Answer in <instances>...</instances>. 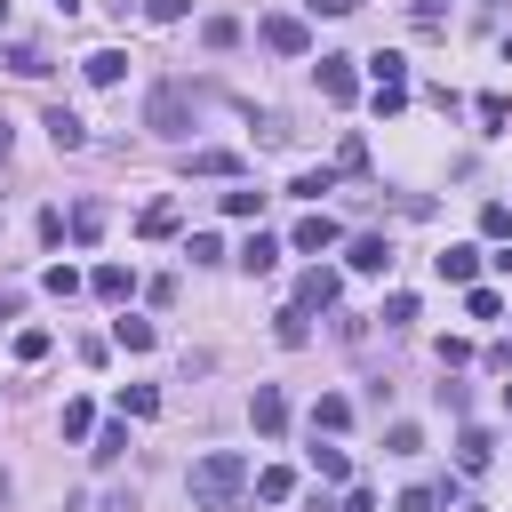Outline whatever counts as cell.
I'll use <instances>...</instances> for the list:
<instances>
[{
	"label": "cell",
	"mask_w": 512,
	"mask_h": 512,
	"mask_svg": "<svg viewBox=\"0 0 512 512\" xmlns=\"http://www.w3.org/2000/svg\"><path fill=\"white\" fill-rule=\"evenodd\" d=\"M184 488H192V512H240V496H248V456H240V448H208V456L184 472Z\"/></svg>",
	"instance_id": "obj_1"
},
{
	"label": "cell",
	"mask_w": 512,
	"mask_h": 512,
	"mask_svg": "<svg viewBox=\"0 0 512 512\" xmlns=\"http://www.w3.org/2000/svg\"><path fill=\"white\" fill-rule=\"evenodd\" d=\"M144 128H152V136H184V128H192V88H184V80H160L152 104H144Z\"/></svg>",
	"instance_id": "obj_2"
},
{
	"label": "cell",
	"mask_w": 512,
	"mask_h": 512,
	"mask_svg": "<svg viewBox=\"0 0 512 512\" xmlns=\"http://www.w3.org/2000/svg\"><path fill=\"white\" fill-rule=\"evenodd\" d=\"M256 32H264V48H272V56H304V48H312V32H304V16H264Z\"/></svg>",
	"instance_id": "obj_3"
},
{
	"label": "cell",
	"mask_w": 512,
	"mask_h": 512,
	"mask_svg": "<svg viewBox=\"0 0 512 512\" xmlns=\"http://www.w3.org/2000/svg\"><path fill=\"white\" fill-rule=\"evenodd\" d=\"M248 424H256L264 440H280V432H288V400H280V384H256V400H248Z\"/></svg>",
	"instance_id": "obj_4"
},
{
	"label": "cell",
	"mask_w": 512,
	"mask_h": 512,
	"mask_svg": "<svg viewBox=\"0 0 512 512\" xmlns=\"http://www.w3.org/2000/svg\"><path fill=\"white\" fill-rule=\"evenodd\" d=\"M320 96H328V104H352V96H360L352 56H320Z\"/></svg>",
	"instance_id": "obj_5"
},
{
	"label": "cell",
	"mask_w": 512,
	"mask_h": 512,
	"mask_svg": "<svg viewBox=\"0 0 512 512\" xmlns=\"http://www.w3.org/2000/svg\"><path fill=\"white\" fill-rule=\"evenodd\" d=\"M336 296H344V280H336V272H320V264L296 280V312H328Z\"/></svg>",
	"instance_id": "obj_6"
},
{
	"label": "cell",
	"mask_w": 512,
	"mask_h": 512,
	"mask_svg": "<svg viewBox=\"0 0 512 512\" xmlns=\"http://www.w3.org/2000/svg\"><path fill=\"white\" fill-rule=\"evenodd\" d=\"M456 464H464V472H488V464H496V432L464 424V432H456Z\"/></svg>",
	"instance_id": "obj_7"
},
{
	"label": "cell",
	"mask_w": 512,
	"mask_h": 512,
	"mask_svg": "<svg viewBox=\"0 0 512 512\" xmlns=\"http://www.w3.org/2000/svg\"><path fill=\"white\" fill-rule=\"evenodd\" d=\"M232 264H240V272H256V280H264V272H272V264H280V240H272V232H248V240H240V256H232Z\"/></svg>",
	"instance_id": "obj_8"
},
{
	"label": "cell",
	"mask_w": 512,
	"mask_h": 512,
	"mask_svg": "<svg viewBox=\"0 0 512 512\" xmlns=\"http://www.w3.org/2000/svg\"><path fill=\"white\" fill-rule=\"evenodd\" d=\"M432 264H440V280H456V288H472V280H480V248H464V240H456V248H440Z\"/></svg>",
	"instance_id": "obj_9"
},
{
	"label": "cell",
	"mask_w": 512,
	"mask_h": 512,
	"mask_svg": "<svg viewBox=\"0 0 512 512\" xmlns=\"http://www.w3.org/2000/svg\"><path fill=\"white\" fill-rule=\"evenodd\" d=\"M48 136H56V152H80V144H88V120L64 112V104H48Z\"/></svg>",
	"instance_id": "obj_10"
},
{
	"label": "cell",
	"mask_w": 512,
	"mask_h": 512,
	"mask_svg": "<svg viewBox=\"0 0 512 512\" xmlns=\"http://www.w3.org/2000/svg\"><path fill=\"white\" fill-rule=\"evenodd\" d=\"M88 288H96L104 304H128V296H136V272H128V264H96V280H88Z\"/></svg>",
	"instance_id": "obj_11"
},
{
	"label": "cell",
	"mask_w": 512,
	"mask_h": 512,
	"mask_svg": "<svg viewBox=\"0 0 512 512\" xmlns=\"http://www.w3.org/2000/svg\"><path fill=\"white\" fill-rule=\"evenodd\" d=\"M80 72H88V88H120V72H128V56H120V48H96V56L80 64Z\"/></svg>",
	"instance_id": "obj_12"
},
{
	"label": "cell",
	"mask_w": 512,
	"mask_h": 512,
	"mask_svg": "<svg viewBox=\"0 0 512 512\" xmlns=\"http://www.w3.org/2000/svg\"><path fill=\"white\" fill-rule=\"evenodd\" d=\"M64 232H72L80 248H88V240H104V200H80V208L64 216Z\"/></svg>",
	"instance_id": "obj_13"
},
{
	"label": "cell",
	"mask_w": 512,
	"mask_h": 512,
	"mask_svg": "<svg viewBox=\"0 0 512 512\" xmlns=\"http://www.w3.org/2000/svg\"><path fill=\"white\" fill-rule=\"evenodd\" d=\"M352 272H392V240L360 232V240H352Z\"/></svg>",
	"instance_id": "obj_14"
},
{
	"label": "cell",
	"mask_w": 512,
	"mask_h": 512,
	"mask_svg": "<svg viewBox=\"0 0 512 512\" xmlns=\"http://www.w3.org/2000/svg\"><path fill=\"white\" fill-rule=\"evenodd\" d=\"M344 424H352V400L344 392H320L312 400V432H344Z\"/></svg>",
	"instance_id": "obj_15"
},
{
	"label": "cell",
	"mask_w": 512,
	"mask_h": 512,
	"mask_svg": "<svg viewBox=\"0 0 512 512\" xmlns=\"http://www.w3.org/2000/svg\"><path fill=\"white\" fill-rule=\"evenodd\" d=\"M296 248H312V256H320V248H336V216H320V208H312V216L296 224Z\"/></svg>",
	"instance_id": "obj_16"
},
{
	"label": "cell",
	"mask_w": 512,
	"mask_h": 512,
	"mask_svg": "<svg viewBox=\"0 0 512 512\" xmlns=\"http://www.w3.org/2000/svg\"><path fill=\"white\" fill-rule=\"evenodd\" d=\"M248 480H256L264 504H288V496H296V472H280V464H264V472H248Z\"/></svg>",
	"instance_id": "obj_17"
},
{
	"label": "cell",
	"mask_w": 512,
	"mask_h": 512,
	"mask_svg": "<svg viewBox=\"0 0 512 512\" xmlns=\"http://www.w3.org/2000/svg\"><path fill=\"white\" fill-rule=\"evenodd\" d=\"M136 232H144V240H168V232H176V200H152V208L136 216Z\"/></svg>",
	"instance_id": "obj_18"
},
{
	"label": "cell",
	"mask_w": 512,
	"mask_h": 512,
	"mask_svg": "<svg viewBox=\"0 0 512 512\" xmlns=\"http://www.w3.org/2000/svg\"><path fill=\"white\" fill-rule=\"evenodd\" d=\"M112 344H120V352H152V320H128V312H120V320H112Z\"/></svg>",
	"instance_id": "obj_19"
},
{
	"label": "cell",
	"mask_w": 512,
	"mask_h": 512,
	"mask_svg": "<svg viewBox=\"0 0 512 512\" xmlns=\"http://www.w3.org/2000/svg\"><path fill=\"white\" fill-rule=\"evenodd\" d=\"M120 416H136V424L160 416V392H152V384H120Z\"/></svg>",
	"instance_id": "obj_20"
},
{
	"label": "cell",
	"mask_w": 512,
	"mask_h": 512,
	"mask_svg": "<svg viewBox=\"0 0 512 512\" xmlns=\"http://www.w3.org/2000/svg\"><path fill=\"white\" fill-rule=\"evenodd\" d=\"M192 176H240V152H216L208 144V152H192Z\"/></svg>",
	"instance_id": "obj_21"
},
{
	"label": "cell",
	"mask_w": 512,
	"mask_h": 512,
	"mask_svg": "<svg viewBox=\"0 0 512 512\" xmlns=\"http://www.w3.org/2000/svg\"><path fill=\"white\" fill-rule=\"evenodd\" d=\"M88 456H96V464H120V456H128V424H104V432H96V448H88Z\"/></svg>",
	"instance_id": "obj_22"
},
{
	"label": "cell",
	"mask_w": 512,
	"mask_h": 512,
	"mask_svg": "<svg viewBox=\"0 0 512 512\" xmlns=\"http://www.w3.org/2000/svg\"><path fill=\"white\" fill-rule=\"evenodd\" d=\"M312 472H320V480H344L352 456H344V448H320V432H312Z\"/></svg>",
	"instance_id": "obj_23"
},
{
	"label": "cell",
	"mask_w": 512,
	"mask_h": 512,
	"mask_svg": "<svg viewBox=\"0 0 512 512\" xmlns=\"http://www.w3.org/2000/svg\"><path fill=\"white\" fill-rule=\"evenodd\" d=\"M368 72H376V88H408V64L384 48V56H368Z\"/></svg>",
	"instance_id": "obj_24"
},
{
	"label": "cell",
	"mask_w": 512,
	"mask_h": 512,
	"mask_svg": "<svg viewBox=\"0 0 512 512\" xmlns=\"http://www.w3.org/2000/svg\"><path fill=\"white\" fill-rule=\"evenodd\" d=\"M480 232H488V240H512V208H504V200H480Z\"/></svg>",
	"instance_id": "obj_25"
},
{
	"label": "cell",
	"mask_w": 512,
	"mask_h": 512,
	"mask_svg": "<svg viewBox=\"0 0 512 512\" xmlns=\"http://www.w3.org/2000/svg\"><path fill=\"white\" fill-rule=\"evenodd\" d=\"M376 320H384V328H408V320H416V296H408V288H392V296H384V312H376Z\"/></svg>",
	"instance_id": "obj_26"
},
{
	"label": "cell",
	"mask_w": 512,
	"mask_h": 512,
	"mask_svg": "<svg viewBox=\"0 0 512 512\" xmlns=\"http://www.w3.org/2000/svg\"><path fill=\"white\" fill-rule=\"evenodd\" d=\"M480 128L504 136V128H512V104H504V96H480Z\"/></svg>",
	"instance_id": "obj_27"
},
{
	"label": "cell",
	"mask_w": 512,
	"mask_h": 512,
	"mask_svg": "<svg viewBox=\"0 0 512 512\" xmlns=\"http://www.w3.org/2000/svg\"><path fill=\"white\" fill-rule=\"evenodd\" d=\"M256 208H264L256 184H232V192H224V216H256Z\"/></svg>",
	"instance_id": "obj_28"
},
{
	"label": "cell",
	"mask_w": 512,
	"mask_h": 512,
	"mask_svg": "<svg viewBox=\"0 0 512 512\" xmlns=\"http://www.w3.org/2000/svg\"><path fill=\"white\" fill-rule=\"evenodd\" d=\"M464 312H472V320H496L504 304H496V288H480V280H472V288H464Z\"/></svg>",
	"instance_id": "obj_29"
},
{
	"label": "cell",
	"mask_w": 512,
	"mask_h": 512,
	"mask_svg": "<svg viewBox=\"0 0 512 512\" xmlns=\"http://www.w3.org/2000/svg\"><path fill=\"white\" fill-rule=\"evenodd\" d=\"M48 344H56L48 328H16V360H48Z\"/></svg>",
	"instance_id": "obj_30"
},
{
	"label": "cell",
	"mask_w": 512,
	"mask_h": 512,
	"mask_svg": "<svg viewBox=\"0 0 512 512\" xmlns=\"http://www.w3.org/2000/svg\"><path fill=\"white\" fill-rule=\"evenodd\" d=\"M416 448H424L416 424H392V432H384V456H416Z\"/></svg>",
	"instance_id": "obj_31"
},
{
	"label": "cell",
	"mask_w": 512,
	"mask_h": 512,
	"mask_svg": "<svg viewBox=\"0 0 512 512\" xmlns=\"http://www.w3.org/2000/svg\"><path fill=\"white\" fill-rule=\"evenodd\" d=\"M200 40H208V48H232V40H240V24H232V16H208V24H200Z\"/></svg>",
	"instance_id": "obj_32"
},
{
	"label": "cell",
	"mask_w": 512,
	"mask_h": 512,
	"mask_svg": "<svg viewBox=\"0 0 512 512\" xmlns=\"http://www.w3.org/2000/svg\"><path fill=\"white\" fill-rule=\"evenodd\" d=\"M272 336H280V344H288V352H296V344H304V336H312V328H304V312H296V304H288V312H280V328H272Z\"/></svg>",
	"instance_id": "obj_33"
},
{
	"label": "cell",
	"mask_w": 512,
	"mask_h": 512,
	"mask_svg": "<svg viewBox=\"0 0 512 512\" xmlns=\"http://www.w3.org/2000/svg\"><path fill=\"white\" fill-rule=\"evenodd\" d=\"M88 424H96L88 400H64V440H88Z\"/></svg>",
	"instance_id": "obj_34"
},
{
	"label": "cell",
	"mask_w": 512,
	"mask_h": 512,
	"mask_svg": "<svg viewBox=\"0 0 512 512\" xmlns=\"http://www.w3.org/2000/svg\"><path fill=\"white\" fill-rule=\"evenodd\" d=\"M392 512H440V488H400V504Z\"/></svg>",
	"instance_id": "obj_35"
},
{
	"label": "cell",
	"mask_w": 512,
	"mask_h": 512,
	"mask_svg": "<svg viewBox=\"0 0 512 512\" xmlns=\"http://www.w3.org/2000/svg\"><path fill=\"white\" fill-rule=\"evenodd\" d=\"M8 64H16V72H24V80H40V72H48V48H16V56H8Z\"/></svg>",
	"instance_id": "obj_36"
},
{
	"label": "cell",
	"mask_w": 512,
	"mask_h": 512,
	"mask_svg": "<svg viewBox=\"0 0 512 512\" xmlns=\"http://www.w3.org/2000/svg\"><path fill=\"white\" fill-rule=\"evenodd\" d=\"M184 256H192V264H216V256H224V240H216V232H192V248H184Z\"/></svg>",
	"instance_id": "obj_37"
},
{
	"label": "cell",
	"mask_w": 512,
	"mask_h": 512,
	"mask_svg": "<svg viewBox=\"0 0 512 512\" xmlns=\"http://www.w3.org/2000/svg\"><path fill=\"white\" fill-rule=\"evenodd\" d=\"M48 296H80V272L72 264H48Z\"/></svg>",
	"instance_id": "obj_38"
},
{
	"label": "cell",
	"mask_w": 512,
	"mask_h": 512,
	"mask_svg": "<svg viewBox=\"0 0 512 512\" xmlns=\"http://www.w3.org/2000/svg\"><path fill=\"white\" fill-rule=\"evenodd\" d=\"M184 8H192V0H144V16H152V24H184Z\"/></svg>",
	"instance_id": "obj_39"
},
{
	"label": "cell",
	"mask_w": 512,
	"mask_h": 512,
	"mask_svg": "<svg viewBox=\"0 0 512 512\" xmlns=\"http://www.w3.org/2000/svg\"><path fill=\"white\" fill-rule=\"evenodd\" d=\"M304 8H312V16H352L360 0H304Z\"/></svg>",
	"instance_id": "obj_40"
},
{
	"label": "cell",
	"mask_w": 512,
	"mask_h": 512,
	"mask_svg": "<svg viewBox=\"0 0 512 512\" xmlns=\"http://www.w3.org/2000/svg\"><path fill=\"white\" fill-rule=\"evenodd\" d=\"M344 512H376V496H368V488H352V496H344Z\"/></svg>",
	"instance_id": "obj_41"
},
{
	"label": "cell",
	"mask_w": 512,
	"mask_h": 512,
	"mask_svg": "<svg viewBox=\"0 0 512 512\" xmlns=\"http://www.w3.org/2000/svg\"><path fill=\"white\" fill-rule=\"evenodd\" d=\"M0 320H16V296H0Z\"/></svg>",
	"instance_id": "obj_42"
},
{
	"label": "cell",
	"mask_w": 512,
	"mask_h": 512,
	"mask_svg": "<svg viewBox=\"0 0 512 512\" xmlns=\"http://www.w3.org/2000/svg\"><path fill=\"white\" fill-rule=\"evenodd\" d=\"M0 168H8V120H0Z\"/></svg>",
	"instance_id": "obj_43"
},
{
	"label": "cell",
	"mask_w": 512,
	"mask_h": 512,
	"mask_svg": "<svg viewBox=\"0 0 512 512\" xmlns=\"http://www.w3.org/2000/svg\"><path fill=\"white\" fill-rule=\"evenodd\" d=\"M496 264H504V272H512V240H504V256H496Z\"/></svg>",
	"instance_id": "obj_44"
},
{
	"label": "cell",
	"mask_w": 512,
	"mask_h": 512,
	"mask_svg": "<svg viewBox=\"0 0 512 512\" xmlns=\"http://www.w3.org/2000/svg\"><path fill=\"white\" fill-rule=\"evenodd\" d=\"M0 32H8V0H0Z\"/></svg>",
	"instance_id": "obj_45"
},
{
	"label": "cell",
	"mask_w": 512,
	"mask_h": 512,
	"mask_svg": "<svg viewBox=\"0 0 512 512\" xmlns=\"http://www.w3.org/2000/svg\"><path fill=\"white\" fill-rule=\"evenodd\" d=\"M504 408H512V384H504Z\"/></svg>",
	"instance_id": "obj_46"
}]
</instances>
